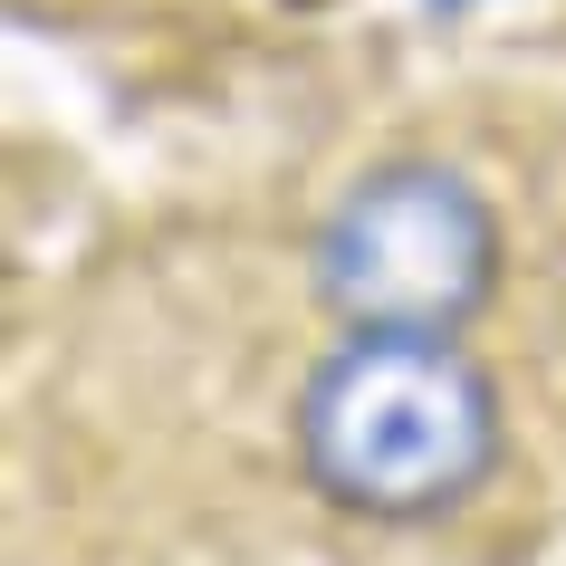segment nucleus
I'll return each instance as SVG.
<instances>
[{
    "label": "nucleus",
    "instance_id": "f257e3e1",
    "mask_svg": "<svg viewBox=\"0 0 566 566\" xmlns=\"http://www.w3.org/2000/svg\"><path fill=\"white\" fill-rule=\"evenodd\" d=\"M500 461V394L451 336H346L298 385V471L356 518H451Z\"/></svg>",
    "mask_w": 566,
    "mask_h": 566
},
{
    "label": "nucleus",
    "instance_id": "f03ea898",
    "mask_svg": "<svg viewBox=\"0 0 566 566\" xmlns=\"http://www.w3.org/2000/svg\"><path fill=\"white\" fill-rule=\"evenodd\" d=\"M500 279V221L471 174L394 154L317 221V298L346 336H461Z\"/></svg>",
    "mask_w": 566,
    "mask_h": 566
}]
</instances>
